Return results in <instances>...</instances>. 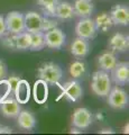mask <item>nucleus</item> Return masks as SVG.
<instances>
[{
	"mask_svg": "<svg viewBox=\"0 0 129 135\" xmlns=\"http://www.w3.org/2000/svg\"><path fill=\"white\" fill-rule=\"evenodd\" d=\"M70 51H71V53H72V55L78 59L85 57L90 52V44H89L88 40L76 37V38L72 42V44H71Z\"/></svg>",
	"mask_w": 129,
	"mask_h": 135,
	"instance_id": "obj_15",
	"label": "nucleus"
},
{
	"mask_svg": "<svg viewBox=\"0 0 129 135\" xmlns=\"http://www.w3.org/2000/svg\"><path fill=\"white\" fill-rule=\"evenodd\" d=\"M19 80H20V78L17 77V75H11V77L7 80V82H8V84H9V87H10L11 92H14L15 88H16V86H17V83H18Z\"/></svg>",
	"mask_w": 129,
	"mask_h": 135,
	"instance_id": "obj_27",
	"label": "nucleus"
},
{
	"mask_svg": "<svg viewBox=\"0 0 129 135\" xmlns=\"http://www.w3.org/2000/svg\"><path fill=\"white\" fill-rule=\"evenodd\" d=\"M100 133L101 134H113L115 131L112 128H103L102 131H100Z\"/></svg>",
	"mask_w": 129,
	"mask_h": 135,
	"instance_id": "obj_31",
	"label": "nucleus"
},
{
	"mask_svg": "<svg viewBox=\"0 0 129 135\" xmlns=\"http://www.w3.org/2000/svg\"><path fill=\"white\" fill-rule=\"evenodd\" d=\"M7 34V28H6V23H5V17L0 15V38H2Z\"/></svg>",
	"mask_w": 129,
	"mask_h": 135,
	"instance_id": "obj_28",
	"label": "nucleus"
},
{
	"mask_svg": "<svg viewBox=\"0 0 129 135\" xmlns=\"http://www.w3.org/2000/svg\"><path fill=\"white\" fill-rule=\"evenodd\" d=\"M44 40L45 46L53 50H61L65 44L66 36L62 29L55 27L44 33Z\"/></svg>",
	"mask_w": 129,
	"mask_h": 135,
	"instance_id": "obj_5",
	"label": "nucleus"
},
{
	"mask_svg": "<svg viewBox=\"0 0 129 135\" xmlns=\"http://www.w3.org/2000/svg\"><path fill=\"white\" fill-rule=\"evenodd\" d=\"M98 29L95 26L94 20L91 17H85V18H80L75 26V34L78 37L84 40H92L97 36Z\"/></svg>",
	"mask_w": 129,
	"mask_h": 135,
	"instance_id": "obj_3",
	"label": "nucleus"
},
{
	"mask_svg": "<svg viewBox=\"0 0 129 135\" xmlns=\"http://www.w3.org/2000/svg\"><path fill=\"white\" fill-rule=\"evenodd\" d=\"M0 100H1V98H0Z\"/></svg>",
	"mask_w": 129,
	"mask_h": 135,
	"instance_id": "obj_34",
	"label": "nucleus"
},
{
	"mask_svg": "<svg viewBox=\"0 0 129 135\" xmlns=\"http://www.w3.org/2000/svg\"><path fill=\"white\" fill-rule=\"evenodd\" d=\"M111 81L116 84L123 86L129 81V63L128 62H120L115 65L111 71Z\"/></svg>",
	"mask_w": 129,
	"mask_h": 135,
	"instance_id": "obj_10",
	"label": "nucleus"
},
{
	"mask_svg": "<svg viewBox=\"0 0 129 135\" xmlns=\"http://www.w3.org/2000/svg\"><path fill=\"white\" fill-rule=\"evenodd\" d=\"M93 117L88 108L80 107L74 110L72 115V125L74 127H78L80 129H85L92 124Z\"/></svg>",
	"mask_w": 129,
	"mask_h": 135,
	"instance_id": "obj_8",
	"label": "nucleus"
},
{
	"mask_svg": "<svg viewBox=\"0 0 129 135\" xmlns=\"http://www.w3.org/2000/svg\"><path fill=\"white\" fill-rule=\"evenodd\" d=\"M25 19V31L28 33H37L42 32V24H43V17L37 11H28L24 15Z\"/></svg>",
	"mask_w": 129,
	"mask_h": 135,
	"instance_id": "obj_11",
	"label": "nucleus"
},
{
	"mask_svg": "<svg viewBox=\"0 0 129 135\" xmlns=\"http://www.w3.org/2000/svg\"><path fill=\"white\" fill-rule=\"evenodd\" d=\"M14 94H15V99L17 100L19 104H27L30 98V95H32L29 82L26 81V80L20 79L15 88Z\"/></svg>",
	"mask_w": 129,
	"mask_h": 135,
	"instance_id": "obj_14",
	"label": "nucleus"
},
{
	"mask_svg": "<svg viewBox=\"0 0 129 135\" xmlns=\"http://www.w3.org/2000/svg\"><path fill=\"white\" fill-rule=\"evenodd\" d=\"M33 96L37 104L46 103L48 98V83L45 82L44 80L38 79L33 88Z\"/></svg>",
	"mask_w": 129,
	"mask_h": 135,
	"instance_id": "obj_17",
	"label": "nucleus"
},
{
	"mask_svg": "<svg viewBox=\"0 0 129 135\" xmlns=\"http://www.w3.org/2000/svg\"><path fill=\"white\" fill-rule=\"evenodd\" d=\"M117 63H118L117 56L112 52H106L98 57V64L100 66V69L103 71H107V72H110Z\"/></svg>",
	"mask_w": 129,
	"mask_h": 135,
	"instance_id": "obj_21",
	"label": "nucleus"
},
{
	"mask_svg": "<svg viewBox=\"0 0 129 135\" xmlns=\"http://www.w3.org/2000/svg\"><path fill=\"white\" fill-rule=\"evenodd\" d=\"M108 104L113 109H125L128 106V95L119 87L111 88L107 96Z\"/></svg>",
	"mask_w": 129,
	"mask_h": 135,
	"instance_id": "obj_7",
	"label": "nucleus"
},
{
	"mask_svg": "<svg viewBox=\"0 0 129 135\" xmlns=\"http://www.w3.org/2000/svg\"><path fill=\"white\" fill-rule=\"evenodd\" d=\"M36 1L44 9L46 16H49V17L55 16V9H56L57 3L60 2V0H36Z\"/></svg>",
	"mask_w": 129,
	"mask_h": 135,
	"instance_id": "obj_25",
	"label": "nucleus"
},
{
	"mask_svg": "<svg viewBox=\"0 0 129 135\" xmlns=\"http://www.w3.org/2000/svg\"><path fill=\"white\" fill-rule=\"evenodd\" d=\"M11 133H12V129L10 127L0 125V134H11Z\"/></svg>",
	"mask_w": 129,
	"mask_h": 135,
	"instance_id": "obj_30",
	"label": "nucleus"
},
{
	"mask_svg": "<svg viewBox=\"0 0 129 135\" xmlns=\"http://www.w3.org/2000/svg\"><path fill=\"white\" fill-rule=\"evenodd\" d=\"M75 16L80 18H85V17H91L94 10V5L92 0H75L73 5Z\"/></svg>",
	"mask_w": 129,
	"mask_h": 135,
	"instance_id": "obj_16",
	"label": "nucleus"
},
{
	"mask_svg": "<svg viewBox=\"0 0 129 135\" xmlns=\"http://www.w3.org/2000/svg\"><path fill=\"white\" fill-rule=\"evenodd\" d=\"M74 16H75V12H74V8L72 3H70L68 1H61L60 0V2L56 6L55 16L54 17H57L61 20H70Z\"/></svg>",
	"mask_w": 129,
	"mask_h": 135,
	"instance_id": "obj_18",
	"label": "nucleus"
},
{
	"mask_svg": "<svg viewBox=\"0 0 129 135\" xmlns=\"http://www.w3.org/2000/svg\"><path fill=\"white\" fill-rule=\"evenodd\" d=\"M109 46L115 52H126L129 47V38L128 36L121 33H117L110 38Z\"/></svg>",
	"mask_w": 129,
	"mask_h": 135,
	"instance_id": "obj_19",
	"label": "nucleus"
},
{
	"mask_svg": "<svg viewBox=\"0 0 129 135\" xmlns=\"http://www.w3.org/2000/svg\"><path fill=\"white\" fill-rule=\"evenodd\" d=\"M7 77V65L0 60V80L5 79Z\"/></svg>",
	"mask_w": 129,
	"mask_h": 135,
	"instance_id": "obj_29",
	"label": "nucleus"
},
{
	"mask_svg": "<svg viewBox=\"0 0 129 135\" xmlns=\"http://www.w3.org/2000/svg\"><path fill=\"white\" fill-rule=\"evenodd\" d=\"M0 110L5 117L15 118L18 116L22 108H20V104L15 98H8L7 97L0 101Z\"/></svg>",
	"mask_w": 129,
	"mask_h": 135,
	"instance_id": "obj_12",
	"label": "nucleus"
},
{
	"mask_svg": "<svg viewBox=\"0 0 129 135\" xmlns=\"http://www.w3.org/2000/svg\"><path fill=\"white\" fill-rule=\"evenodd\" d=\"M7 33L19 34L25 32V19L24 15L19 11H10L5 17Z\"/></svg>",
	"mask_w": 129,
	"mask_h": 135,
	"instance_id": "obj_6",
	"label": "nucleus"
},
{
	"mask_svg": "<svg viewBox=\"0 0 129 135\" xmlns=\"http://www.w3.org/2000/svg\"><path fill=\"white\" fill-rule=\"evenodd\" d=\"M129 132V131H128V124L126 125V126H125V131H123V133H128Z\"/></svg>",
	"mask_w": 129,
	"mask_h": 135,
	"instance_id": "obj_33",
	"label": "nucleus"
},
{
	"mask_svg": "<svg viewBox=\"0 0 129 135\" xmlns=\"http://www.w3.org/2000/svg\"><path fill=\"white\" fill-rule=\"evenodd\" d=\"M69 71H70V74L72 75L73 78H75V79L82 78L86 72V65H85L84 62H82L80 60H76V61L71 63Z\"/></svg>",
	"mask_w": 129,
	"mask_h": 135,
	"instance_id": "obj_23",
	"label": "nucleus"
},
{
	"mask_svg": "<svg viewBox=\"0 0 129 135\" xmlns=\"http://www.w3.org/2000/svg\"><path fill=\"white\" fill-rule=\"evenodd\" d=\"M111 78L107 71L98 70L92 74V80H91V89L93 94L98 97H107L109 94L111 86Z\"/></svg>",
	"mask_w": 129,
	"mask_h": 135,
	"instance_id": "obj_1",
	"label": "nucleus"
},
{
	"mask_svg": "<svg viewBox=\"0 0 129 135\" xmlns=\"http://www.w3.org/2000/svg\"><path fill=\"white\" fill-rule=\"evenodd\" d=\"M71 133H74V134H81V131H80V128H78V127H73L71 128V131H70Z\"/></svg>",
	"mask_w": 129,
	"mask_h": 135,
	"instance_id": "obj_32",
	"label": "nucleus"
},
{
	"mask_svg": "<svg viewBox=\"0 0 129 135\" xmlns=\"http://www.w3.org/2000/svg\"><path fill=\"white\" fill-rule=\"evenodd\" d=\"M11 37H7L3 41V44L10 49H16L19 51H26L30 47L32 34L28 32H22L19 34H11Z\"/></svg>",
	"mask_w": 129,
	"mask_h": 135,
	"instance_id": "obj_4",
	"label": "nucleus"
},
{
	"mask_svg": "<svg viewBox=\"0 0 129 135\" xmlns=\"http://www.w3.org/2000/svg\"><path fill=\"white\" fill-rule=\"evenodd\" d=\"M110 17L113 25L126 26L129 23V9L127 6L116 5L110 11Z\"/></svg>",
	"mask_w": 129,
	"mask_h": 135,
	"instance_id": "obj_13",
	"label": "nucleus"
},
{
	"mask_svg": "<svg viewBox=\"0 0 129 135\" xmlns=\"http://www.w3.org/2000/svg\"><path fill=\"white\" fill-rule=\"evenodd\" d=\"M45 47V40L44 33L37 32L32 34V42H30V51H40Z\"/></svg>",
	"mask_w": 129,
	"mask_h": 135,
	"instance_id": "obj_24",
	"label": "nucleus"
},
{
	"mask_svg": "<svg viewBox=\"0 0 129 135\" xmlns=\"http://www.w3.org/2000/svg\"><path fill=\"white\" fill-rule=\"evenodd\" d=\"M17 124L22 129L32 131L36 126V118L30 112L20 110L17 116Z\"/></svg>",
	"mask_w": 129,
	"mask_h": 135,
	"instance_id": "obj_20",
	"label": "nucleus"
},
{
	"mask_svg": "<svg viewBox=\"0 0 129 135\" xmlns=\"http://www.w3.org/2000/svg\"><path fill=\"white\" fill-rule=\"evenodd\" d=\"M61 89H62V96H64L70 101H78L79 99H81L83 95L81 83L76 81V80L65 82L63 86H61Z\"/></svg>",
	"mask_w": 129,
	"mask_h": 135,
	"instance_id": "obj_9",
	"label": "nucleus"
},
{
	"mask_svg": "<svg viewBox=\"0 0 129 135\" xmlns=\"http://www.w3.org/2000/svg\"><path fill=\"white\" fill-rule=\"evenodd\" d=\"M37 75L48 84H55L63 77V71L59 64H55L53 62H46L38 68Z\"/></svg>",
	"mask_w": 129,
	"mask_h": 135,
	"instance_id": "obj_2",
	"label": "nucleus"
},
{
	"mask_svg": "<svg viewBox=\"0 0 129 135\" xmlns=\"http://www.w3.org/2000/svg\"><path fill=\"white\" fill-rule=\"evenodd\" d=\"M94 23H95V26H97V29L101 32H108L112 27V25H113L111 17L108 12H102V14L97 16Z\"/></svg>",
	"mask_w": 129,
	"mask_h": 135,
	"instance_id": "obj_22",
	"label": "nucleus"
},
{
	"mask_svg": "<svg viewBox=\"0 0 129 135\" xmlns=\"http://www.w3.org/2000/svg\"><path fill=\"white\" fill-rule=\"evenodd\" d=\"M57 27V22L56 20H54L52 18H49V16L47 17H43V24H42V32L45 33L49 31V29H53Z\"/></svg>",
	"mask_w": 129,
	"mask_h": 135,
	"instance_id": "obj_26",
	"label": "nucleus"
}]
</instances>
